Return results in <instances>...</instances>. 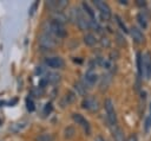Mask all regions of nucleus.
I'll return each mask as SVG.
<instances>
[{
	"label": "nucleus",
	"instance_id": "nucleus-1",
	"mask_svg": "<svg viewBox=\"0 0 151 141\" xmlns=\"http://www.w3.org/2000/svg\"><path fill=\"white\" fill-rule=\"evenodd\" d=\"M47 33L53 36L54 38H64L66 37V30L63 23L51 19L47 23Z\"/></svg>",
	"mask_w": 151,
	"mask_h": 141
},
{
	"label": "nucleus",
	"instance_id": "nucleus-2",
	"mask_svg": "<svg viewBox=\"0 0 151 141\" xmlns=\"http://www.w3.org/2000/svg\"><path fill=\"white\" fill-rule=\"evenodd\" d=\"M104 107H105V113H106V118H107L109 124L111 127H116L117 126V115H116L113 102L110 98H106L104 102Z\"/></svg>",
	"mask_w": 151,
	"mask_h": 141
},
{
	"label": "nucleus",
	"instance_id": "nucleus-3",
	"mask_svg": "<svg viewBox=\"0 0 151 141\" xmlns=\"http://www.w3.org/2000/svg\"><path fill=\"white\" fill-rule=\"evenodd\" d=\"M39 45L42 47V49H46V50H51L53 49L55 45H57V41L54 39L53 36H51L50 33H42L40 37H39Z\"/></svg>",
	"mask_w": 151,
	"mask_h": 141
},
{
	"label": "nucleus",
	"instance_id": "nucleus-4",
	"mask_svg": "<svg viewBox=\"0 0 151 141\" xmlns=\"http://www.w3.org/2000/svg\"><path fill=\"white\" fill-rule=\"evenodd\" d=\"M97 81H98V75H97L96 70L91 66V68L85 72L83 83H84V84H85V86L88 89V88H92V86L96 84V82H97Z\"/></svg>",
	"mask_w": 151,
	"mask_h": 141
},
{
	"label": "nucleus",
	"instance_id": "nucleus-5",
	"mask_svg": "<svg viewBox=\"0 0 151 141\" xmlns=\"http://www.w3.org/2000/svg\"><path fill=\"white\" fill-rule=\"evenodd\" d=\"M81 107H83L84 109L88 110V111L94 113V111H98V109H99V102H98V100H97L96 97H93V96H87V97H85V98L83 100Z\"/></svg>",
	"mask_w": 151,
	"mask_h": 141
},
{
	"label": "nucleus",
	"instance_id": "nucleus-6",
	"mask_svg": "<svg viewBox=\"0 0 151 141\" xmlns=\"http://www.w3.org/2000/svg\"><path fill=\"white\" fill-rule=\"evenodd\" d=\"M94 6L98 8V11L100 12L101 17L105 19V20H109L111 18V8L110 6L105 2V1H101V0H94L93 1Z\"/></svg>",
	"mask_w": 151,
	"mask_h": 141
},
{
	"label": "nucleus",
	"instance_id": "nucleus-7",
	"mask_svg": "<svg viewBox=\"0 0 151 141\" xmlns=\"http://www.w3.org/2000/svg\"><path fill=\"white\" fill-rule=\"evenodd\" d=\"M72 118H73V121H74L77 124H79V126L84 129V132L86 133V135H90V133H91L90 123H88V121H87L83 115L74 113V114H72Z\"/></svg>",
	"mask_w": 151,
	"mask_h": 141
},
{
	"label": "nucleus",
	"instance_id": "nucleus-8",
	"mask_svg": "<svg viewBox=\"0 0 151 141\" xmlns=\"http://www.w3.org/2000/svg\"><path fill=\"white\" fill-rule=\"evenodd\" d=\"M143 76L146 79L151 78V53L146 52L143 56Z\"/></svg>",
	"mask_w": 151,
	"mask_h": 141
},
{
	"label": "nucleus",
	"instance_id": "nucleus-9",
	"mask_svg": "<svg viewBox=\"0 0 151 141\" xmlns=\"http://www.w3.org/2000/svg\"><path fill=\"white\" fill-rule=\"evenodd\" d=\"M44 62L48 68H52V69H61L65 65V62L60 57H47L45 58Z\"/></svg>",
	"mask_w": 151,
	"mask_h": 141
},
{
	"label": "nucleus",
	"instance_id": "nucleus-10",
	"mask_svg": "<svg viewBox=\"0 0 151 141\" xmlns=\"http://www.w3.org/2000/svg\"><path fill=\"white\" fill-rule=\"evenodd\" d=\"M130 34H131V37H132V39H133L134 43H137V44L144 43V34L142 33V31H140L139 28L132 27V28L130 30Z\"/></svg>",
	"mask_w": 151,
	"mask_h": 141
},
{
	"label": "nucleus",
	"instance_id": "nucleus-11",
	"mask_svg": "<svg viewBox=\"0 0 151 141\" xmlns=\"http://www.w3.org/2000/svg\"><path fill=\"white\" fill-rule=\"evenodd\" d=\"M50 7H52L54 11H57V12H60L61 9H64L66 6H67V1L66 0H51V1H48V4H47Z\"/></svg>",
	"mask_w": 151,
	"mask_h": 141
},
{
	"label": "nucleus",
	"instance_id": "nucleus-12",
	"mask_svg": "<svg viewBox=\"0 0 151 141\" xmlns=\"http://www.w3.org/2000/svg\"><path fill=\"white\" fill-rule=\"evenodd\" d=\"M112 135H113V139L114 141H124V133L122 132V129L119 127H113V130H112Z\"/></svg>",
	"mask_w": 151,
	"mask_h": 141
},
{
	"label": "nucleus",
	"instance_id": "nucleus-13",
	"mask_svg": "<svg viewBox=\"0 0 151 141\" xmlns=\"http://www.w3.org/2000/svg\"><path fill=\"white\" fill-rule=\"evenodd\" d=\"M84 41H85L86 45L93 46V45L97 43V39H96V37H94L92 33H86V34L84 36Z\"/></svg>",
	"mask_w": 151,
	"mask_h": 141
},
{
	"label": "nucleus",
	"instance_id": "nucleus-14",
	"mask_svg": "<svg viewBox=\"0 0 151 141\" xmlns=\"http://www.w3.org/2000/svg\"><path fill=\"white\" fill-rule=\"evenodd\" d=\"M137 19H138L139 25H140L143 28H146L147 21H146V15H145V13H144V12H140V13L137 15Z\"/></svg>",
	"mask_w": 151,
	"mask_h": 141
},
{
	"label": "nucleus",
	"instance_id": "nucleus-15",
	"mask_svg": "<svg viewBox=\"0 0 151 141\" xmlns=\"http://www.w3.org/2000/svg\"><path fill=\"white\" fill-rule=\"evenodd\" d=\"M74 88H76V90L78 91L79 95H85L86 91H87V88L85 86V84H84L83 82H78V83H76Z\"/></svg>",
	"mask_w": 151,
	"mask_h": 141
},
{
	"label": "nucleus",
	"instance_id": "nucleus-16",
	"mask_svg": "<svg viewBox=\"0 0 151 141\" xmlns=\"http://www.w3.org/2000/svg\"><path fill=\"white\" fill-rule=\"evenodd\" d=\"M137 66H138V75L143 76V57L142 53H137Z\"/></svg>",
	"mask_w": 151,
	"mask_h": 141
},
{
	"label": "nucleus",
	"instance_id": "nucleus-17",
	"mask_svg": "<svg viewBox=\"0 0 151 141\" xmlns=\"http://www.w3.org/2000/svg\"><path fill=\"white\" fill-rule=\"evenodd\" d=\"M37 141H53V135L48 133L40 134L39 136H37Z\"/></svg>",
	"mask_w": 151,
	"mask_h": 141
},
{
	"label": "nucleus",
	"instance_id": "nucleus-18",
	"mask_svg": "<svg viewBox=\"0 0 151 141\" xmlns=\"http://www.w3.org/2000/svg\"><path fill=\"white\" fill-rule=\"evenodd\" d=\"M83 7H84V9L86 11V13L88 14V17H90V19L91 20H96L94 18H96V15H94V13H93V11H92V8L86 4V2H83Z\"/></svg>",
	"mask_w": 151,
	"mask_h": 141
},
{
	"label": "nucleus",
	"instance_id": "nucleus-19",
	"mask_svg": "<svg viewBox=\"0 0 151 141\" xmlns=\"http://www.w3.org/2000/svg\"><path fill=\"white\" fill-rule=\"evenodd\" d=\"M110 79H111V75H104V76H103V82L100 83V88H101V90H104V88L106 89V86L109 85Z\"/></svg>",
	"mask_w": 151,
	"mask_h": 141
},
{
	"label": "nucleus",
	"instance_id": "nucleus-20",
	"mask_svg": "<svg viewBox=\"0 0 151 141\" xmlns=\"http://www.w3.org/2000/svg\"><path fill=\"white\" fill-rule=\"evenodd\" d=\"M26 108H27L28 111H33V110L35 109L34 102H33V100H32L31 97H27V98H26Z\"/></svg>",
	"mask_w": 151,
	"mask_h": 141
},
{
	"label": "nucleus",
	"instance_id": "nucleus-21",
	"mask_svg": "<svg viewBox=\"0 0 151 141\" xmlns=\"http://www.w3.org/2000/svg\"><path fill=\"white\" fill-rule=\"evenodd\" d=\"M151 127V104H150V110H149V115L145 122V130H149V128Z\"/></svg>",
	"mask_w": 151,
	"mask_h": 141
},
{
	"label": "nucleus",
	"instance_id": "nucleus-22",
	"mask_svg": "<svg viewBox=\"0 0 151 141\" xmlns=\"http://www.w3.org/2000/svg\"><path fill=\"white\" fill-rule=\"evenodd\" d=\"M116 19H117V23H118V25L120 26V28H122V31H124V32H129V30L126 28V26H125V24L122 21V19L118 17V15H116Z\"/></svg>",
	"mask_w": 151,
	"mask_h": 141
},
{
	"label": "nucleus",
	"instance_id": "nucleus-23",
	"mask_svg": "<svg viewBox=\"0 0 151 141\" xmlns=\"http://www.w3.org/2000/svg\"><path fill=\"white\" fill-rule=\"evenodd\" d=\"M52 111V104L51 103H46L45 104V109H44V115H48Z\"/></svg>",
	"mask_w": 151,
	"mask_h": 141
},
{
	"label": "nucleus",
	"instance_id": "nucleus-24",
	"mask_svg": "<svg viewBox=\"0 0 151 141\" xmlns=\"http://www.w3.org/2000/svg\"><path fill=\"white\" fill-rule=\"evenodd\" d=\"M37 6H38V2L35 1L32 6H31V8H29V11H28V13H29V15H32L33 13H34V11H35V8H37Z\"/></svg>",
	"mask_w": 151,
	"mask_h": 141
},
{
	"label": "nucleus",
	"instance_id": "nucleus-25",
	"mask_svg": "<svg viewBox=\"0 0 151 141\" xmlns=\"http://www.w3.org/2000/svg\"><path fill=\"white\" fill-rule=\"evenodd\" d=\"M126 141H137V136H136L134 134H132V135H130V136L127 137Z\"/></svg>",
	"mask_w": 151,
	"mask_h": 141
},
{
	"label": "nucleus",
	"instance_id": "nucleus-26",
	"mask_svg": "<svg viewBox=\"0 0 151 141\" xmlns=\"http://www.w3.org/2000/svg\"><path fill=\"white\" fill-rule=\"evenodd\" d=\"M136 4H137L138 6H140V7L146 5V4H145V1H143V0H137V2H136Z\"/></svg>",
	"mask_w": 151,
	"mask_h": 141
},
{
	"label": "nucleus",
	"instance_id": "nucleus-27",
	"mask_svg": "<svg viewBox=\"0 0 151 141\" xmlns=\"http://www.w3.org/2000/svg\"><path fill=\"white\" fill-rule=\"evenodd\" d=\"M94 141H104V139L101 137V136H98V137H96V140Z\"/></svg>",
	"mask_w": 151,
	"mask_h": 141
},
{
	"label": "nucleus",
	"instance_id": "nucleus-28",
	"mask_svg": "<svg viewBox=\"0 0 151 141\" xmlns=\"http://www.w3.org/2000/svg\"><path fill=\"white\" fill-rule=\"evenodd\" d=\"M119 2H120V4H124V5H126V4H127V1H126V0H119Z\"/></svg>",
	"mask_w": 151,
	"mask_h": 141
}]
</instances>
